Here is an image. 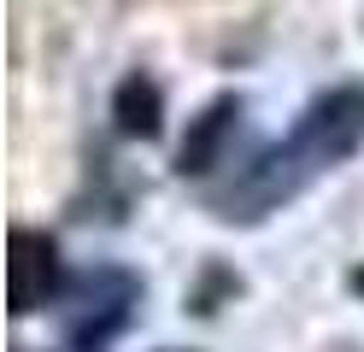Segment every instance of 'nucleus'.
Returning <instances> with one entry per match:
<instances>
[{
  "label": "nucleus",
  "instance_id": "1",
  "mask_svg": "<svg viewBox=\"0 0 364 352\" xmlns=\"http://www.w3.org/2000/svg\"><path fill=\"white\" fill-rule=\"evenodd\" d=\"M364 147V88H329L294 117L282 141L259 147L253 159L230 171V182L212 188V218L223 223H264L270 211H282L306 194L311 182H323Z\"/></svg>",
  "mask_w": 364,
  "mask_h": 352
},
{
  "label": "nucleus",
  "instance_id": "2",
  "mask_svg": "<svg viewBox=\"0 0 364 352\" xmlns=\"http://www.w3.org/2000/svg\"><path fill=\"white\" fill-rule=\"evenodd\" d=\"M65 305H71L65 311V346L71 352H106L129 329L135 305H141V282L118 265H100V270H88L82 282L65 288Z\"/></svg>",
  "mask_w": 364,
  "mask_h": 352
},
{
  "label": "nucleus",
  "instance_id": "3",
  "mask_svg": "<svg viewBox=\"0 0 364 352\" xmlns=\"http://www.w3.org/2000/svg\"><path fill=\"white\" fill-rule=\"evenodd\" d=\"M65 258L53 247V235L36 229H12V265H6V294H12V317L48 311V305L65 299Z\"/></svg>",
  "mask_w": 364,
  "mask_h": 352
},
{
  "label": "nucleus",
  "instance_id": "4",
  "mask_svg": "<svg viewBox=\"0 0 364 352\" xmlns=\"http://www.w3.org/2000/svg\"><path fill=\"white\" fill-rule=\"evenodd\" d=\"M235 117H241V100H235V94L212 100V106L188 124V141H182V153H176V171H182V176H212L218 164H223L230 135H235Z\"/></svg>",
  "mask_w": 364,
  "mask_h": 352
},
{
  "label": "nucleus",
  "instance_id": "5",
  "mask_svg": "<svg viewBox=\"0 0 364 352\" xmlns=\"http://www.w3.org/2000/svg\"><path fill=\"white\" fill-rule=\"evenodd\" d=\"M112 124H118L124 141H153L159 129H165V94H159L153 77H124L118 94H112Z\"/></svg>",
  "mask_w": 364,
  "mask_h": 352
},
{
  "label": "nucleus",
  "instance_id": "6",
  "mask_svg": "<svg viewBox=\"0 0 364 352\" xmlns=\"http://www.w3.org/2000/svg\"><path fill=\"white\" fill-rule=\"evenodd\" d=\"M353 288H358V294H364V270H358V276H353Z\"/></svg>",
  "mask_w": 364,
  "mask_h": 352
}]
</instances>
